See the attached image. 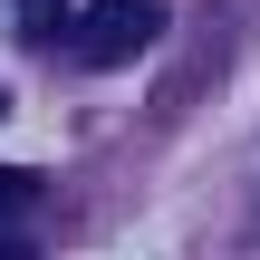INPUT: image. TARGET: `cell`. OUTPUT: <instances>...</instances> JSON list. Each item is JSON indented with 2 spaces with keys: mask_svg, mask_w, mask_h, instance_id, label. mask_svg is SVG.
Masks as SVG:
<instances>
[{
  "mask_svg": "<svg viewBox=\"0 0 260 260\" xmlns=\"http://www.w3.org/2000/svg\"><path fill=\"white\" fill-rule=\"evenodd\" d=\"M0 260H39V251H29V241H0Z\"/></svg>",
  "mask_w": 260,
  "mask_h": 260,
  "instance_id": "4",
  "label": "cell"
},
{
  "mask_svg": "<svg viewBox=\"0 0 260 260\" xmlns=\"http://www.w3.org/2000/svg\"><path fill=\"white\" fill-rule=\"evenodd\" d=\"M29 193H39V174H19V164H0V222H10V212H19Z\"/></svg>",
  "mask_w": 260,
  "mask_h": 260,
  "instance_id": "3",
  "label": "cell"
},
{
  "mask_svg": "<svg viewBox=\"0 0 260 260\" xmlns=\"http://www.w3.org/2000/svg\"><path fill=\"white\" fill-rule=\"evenodd\" d=\"M164 0H96L87 19H77V58L87 68H125V58H145L154 39H164Z\"/></svg>",
  "mask_w": 260,
  "mask_h": 260,
  "instance_id": "1",
  "label": "cell"
},
{
  "mask_svg": "<svg viewBox=\"0 0 260 260\" xmlns=\"http://www.w3.org/2000/svg\"><path fill=\"white\" fill-rule=\"evenodd\" d=\"M10 10H19V39L29 48H58L68 39V0H10Z\"/></svg>",
  "mask_w": 260,
  "mask_h": 260,
  "instance_id": "2",
  "label": "cell"
},
{
  "mask_svg": "<svg viewBox=\"0 0 260 260\" xmlns=\"http://www.w3.org/2000/svg\"><path fill=\"white\" fill-rule=\"evenodd\" d=\"M0 116H10V87H0Z\"/></svg>",
  "mask_w": 260,
  "mask_h": 260,
  "instance_id": "5",
  "label": "cell"
}]
</instances>
